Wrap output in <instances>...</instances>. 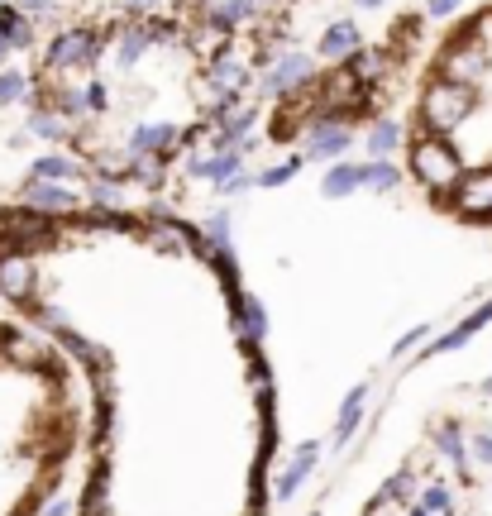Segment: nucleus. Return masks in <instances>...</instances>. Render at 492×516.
Segmentation results:
<instances>
[{
	"mask_svg": "<svg viewBox=\"0 0 492 516\" xmlns=\"http://www.w3.org/2000/svg\"><path fill=\"white\" fill-rule=\"evenodd\" d=\"M321 53L325 58H349V53H359V24L354 20L330 24V29L321 34Z\"/></svg>",
	"mask_w": 492,
	"mask_h": 516,
	"instance_id": "1a4fd4ad",
	"label": "nucleus"
},
{
	"mask_svg": "<svg viewBox=\"0 0 492 516\" xmlns=\"http://www.w3.org/2000/svg\"><path fill=\"white\" fill-rule=\"evenodd\" d=\"M411 168L416 177L426 182L435 196H450L459 182H464V158L454 149L450 139H440V134H426V139H416V149H411Z\"/></svg>",
	"mask_w": 492,
	"mask_h": 516,
	"instance_id": "7ed1b4c3",
	"label": "nucleus"
},
{
	"mask_svg": "<svg viewBox=\"0 0 492 516\" xmlns=\"http://www.w3.org/2000/svg\"><path fill=\"white\" fill-rule=\"evenodd\" d=\"M301 77H311V58H306V53H287L282 63L268 67V77H263V91H268V96H287V91H292Z\"/></svg>",
	"mask_w": 492,
	"mask_h": 516,
	"instance_id": "39448f33",
	"label": "nucleus"
},
{
	"mask_svg": "<svg viewBox=\"0 0 492 516\" xmlns=\"http://www.w3.org/2000/svg\"><path fill=\"white\" fill-rule=\"evenodd\" d=\"M86 63H96V34L91 29L58 34L53 48L43 53V72H67V67H86Z\"/></svg>",
	"mask_w": 492,
	"mask_h": 516,
	"instance_id": "20e7f679",
	"label": "nucleus"
},
{
	"mask_svg": "<svg viewBox=\"0 0 492 516\" xmlns=\"http://www.w3.org/2000/svg\"><path fill=\"white\" fill-rule=\"evenodd\" d=\"M206 77H211V82L220 86L225 96H235V91H244V86H249V67H244V63L235 58V53L225 48L220 58H211V67H206Z\"/></svg>",
	"mask_w": 492,
	"mask_h": 516,
	"instance_id": "423d86ee",
	"label": "nucleus"
},
{
	"mask_svg": "<svg viewBox=\"0 0 492 516\" xmlns=\"http://www.w3.org/2000/svg\"><path fill=\"white\" fill-rule=\"evenodd\" d=\"M149 39H153V29H139V24L120 29V34H115V58H120V63H139V53L149 48Z\"/></svg>",
	"mask_w": 492,
	"mask_h": 516,
	"instance_id": "f8f14e48",
	"label": "nucleus"
},
{
	"mask_svg": "<svg viewBox=\"0 0 492 516\" xmlns=\"http://www.w3.org/2000/svg\"><path fill=\"white\" fill-rule=\"evenodd\" d=\"M96 106H101V86H67L63 91V110H72V115H86Z\"/></svg>",
	"mask_w": 492,
	"mask_h": 516,
	"instance_id": "f3484780",
	"label": "nucleus"
},
{
	"mask_svg": "<svg viewBox=\"0 0 492 516\" xmlns=\"http://www.w3.org/2000/svg\"><path fill=\"white\" fill-rule=\"evenodd\" d=\"M239 149H230V153H220V158H211V163H201V158H196V177H211V182H220V187H225V182H235L239 177Z\"/></svg>",
	"mask_w": 492,
	"mask_h": 516,
	"instance_id": "ddd939ff",
	"label": "nucleus"
},
{
	"mask_svg": "<svg viewBox=\"0 0 492 516\" xmlns=\"http://www.w3.org/2000/svg\"><path fill=\"white\" fill-rule=\"evenodd\" d=\"M354 187H368V163H340V168L325 177V196H344Z\"/></svg>",
	"mask_w": 492,
	"mask_h": 516,
	"instance_id": "9b49d317",
	"label": "nucleus"
},
{
	"mask_svg": "<svg viewBox=\"0 0 492 516\" xmlns=\"http://www.w3.org/2000/svg\"><path fill=\"white\" fill-rule=\"evenodd\" d=\"M29 206L39 215H67L77 206V196L67 192V187H53V182H34V187H29Z\"/></svg>",
	"mask_w": 492,
	"mask_h": 516,
	"instance_id": "6e6552de",
	"label": "nucleus"
},
{
	"mask_svg": "<svg viewBox=\"0 0 492 516\" xmlns=\"http://www.w3.org/2000/svg\"><path fill=\"white\" fill-rule=\"evenodd\" d=\"M77 402L48 344L0 325V516H34L63 483Z\"/></svg>",
	"mask_w": 492,
	"mask_h": 516,
	"instance_id": "f257e3e1",
	"label": "nucleus"
},
{
	"mask_svg": "<svg viewBox=\"0 0 492 516\" xmlns=\"http://www.w3.org/2000/svg\"><path fill=\"white\" fill-rule=\"evenodd\" d=\"M473 115H478V91L473 86H459V82H440L426 91V101H421V120H426V134H440V139H450L459 125H469Z\"/></svg>",
	"mask_w": 492,
	"mask_h": 516,
	"instance_id": "f03ea898",
	"label": "nucleus"
},
{
	"mask_svg": "<svg viewBox=\"0 0 492 516\" xmlns=\"http://www.w3.org/2000/svg\"><path fill=\"white\" fill-rule=\"evenodd\" d=\"M29 125H34V134H39V139H63V134H67L63 120H58L53 110H43V106H34V120H29Z\"/></svg>",
	"mask_w": 492,
	"mask_h": 516,
	"instance_id": "aec40b11",
	"label": "nucleus"
},
{
	"mask_svg": "<svg viewBox=\"0 0 492 516\" xmlns=\"http://www.w3.org/2000/svg\"><path fill=\"white\" fill-rule=\"evenodd\" d=\"M24 91H29V82H24L20 72H0V106H10V101H24Z\"/></svg>",
	"mask_w": 492,
	"mask_h": 516,
	"instance_id": "4be33fe9",
	"label": "nucleus"
},
{
	"mask_svg": "<svg viewBox=\"0 0 492 516\" xmlns=\"http://www.w3.org/2000/svg\"><path fill=\"white\" fill-rule=\"evenodd\" d=\"M0 39L10 43V48H24V43H29V24H24L20 5H5V10H0Z\"/></svg>",
	"mask_w": 492,
	"mask_h": 516,
	"instance_id": "2eb2a0df",
	"label": "nucleus"
},
{
	"mask_svg": "<svg viewBox=\"0 0 492 516\" xmlns=\"http://www.w3.org/2000/svg\"><path fill=\"white\" fill-rule=\"evenodd\" d=\"M297 158H287V163H278V168H268L263 172V177H258V182H263V187H282V182H292V177H297Z\"/></svg>",
	"mask_w": 492,
	"mask_h": 516,
	"instance_id": "5701e85b",
	"label": "nucleus"
},
{
	"mask_svg": "<svg viewBox=\"0 0 492 516\" xmlns=\"http://www.w3.org/2000/svg\"><path fill=\"white\" fill-rule=\"evenodd\" d=\"M368 187H378V192L397 187V168H392L387 158H373V163H368Z\"/></svg>",
	"mask_w": 492,
	"mask_h": 516,
	"instance_id": "412c9836",
	"label": "nucleus"
},
{
	"mask_svg": "<svg viewBox=\"0 0 492 516\" xmlns=\"http://www.w3.org/2000/svg\"><path fill=\"white\" fill-rule=\"evenodd\" d=\"M368 144H373V153H378V158H387V153H397V144H402V129L392 125V120H383V125L368 134Z\"/></svg>",
	"mask_w": 492,
	"mask_h": 516,
	"instance_id": "6ab92c4d",
	"label": "nucleus"
},
{
	"mask_svg": "<svg viewBox=\"0 0 492 516\" xmlns=\"http://www.w3.org/2000/svg\"><path fill=\"white\" fill-rule=\"evenodd\" d=\"M20 10H53V0H20Z\"/></svg>",
	"mask_w": 492,
	"mask_h": 516,
	"instance_id": "393cba45",
	"label": "nucleus"
},
{
	"mask_svg": "<svg viewBox=\"0 0 492 516\" xmlns=\"http://www.w3.org/2000/svg\"><path fill=\"white\" fill-rule=\"evenodd\" d=\"M340 149H349V129L344 125H311V139H306V158H335Z\"/></svg>",
	"mask_w": 492,
	"mask_h": 516,
	"instance_id": "0eeeda50",
	"label": "nucleus"
},
{
	"mask_svg": "<svg viewBox=\"0 0 492 516\" xmlns=\"http://www.w3.org/2000/svg\"><path fill=\"white\" fill-rule=\"evenodd\" d=\"M488 392H492V383H488ZM464 454H469L473 464H478V469L492 478V430H469V440H464Z\"/></svg>",
	"mask_w": 492,
	"mask_h": 516,
	"instance_id": "dca6fc26",
	"label": "nucleus"
},
{
	"mask_svg": "<svg viewBox=\"0 0 492 516\" xmlns=\"http://www.w3.org/2000/svg\"><path fill=\"white\" fill-rule=\"evenodd\" d=\"M354 5H364V10H373V5H383V0H354Z\"/></svg>",
	"mask_w": 492,
	"mask_h": 516,
	"instance_id": "a878e982",
	"label": "nucleus"
},
{
	"mask_svg": "<svg viewBox=\"0 0 492 516\" xmlns=\"http://www.w3.org/2000/svg\"><path fill=\"white\" fill-rule=\"evenodd\" d=\"M172 144H177V129L172 125H144L129 134V153L139 158V153H168Z\"/></svg>",
	"mask_w": 492,
	"mask_h": 516,
	"instance_id": "9d476101",
	"label": "nucleus"
},
{
	"mask_svg": "<svg viewBox=\"0 0 492 516\" xmlns=\"http://www.w3.org/2000/svg\"><path fill=\"white\" fill-rule=\"evenodd\" d=\"M450 10H459V0H430L426 5V15H435V20H440V15H450Z\"/></svg>",
	"mask_w": 492,
	"mask_h": 516,
	"instance_id": "b1692460",
	"label": "nucleus"
},
{
	"mask_svg": "<svg viewBox=\"0 0 492 516\" xmlns=\"http://www.w3.org/2000/svg\"><path fill=\"white\" fill-rule=\"evenodd\" d=\"M72 163H67L63 153H43L39 163H34V182H53V177H72Z\"/></svg>",
	"mask_w": 492,
	"mask_h": 516,
	"instance_id": "a211bd4d",
	"label": "nucleus"
},
{
	"mask_svg": "<svg viewBox=\"0 0 492 516\" xmlns=\"http://www.w3.org/2000/svg\"><path fill=\"white\" fill-rule=\"evenodd\" d=\"M254 125V106L244 101V106H230L220 115V144H239V134Z\"/></svg>",
	"mask_w": 492,
	"mask_h": 516,
	"instance_id": "4468645a",
	"label": "nucleus"
},
{
	"mask_svg": "<svg viewBox=\"0 0 492 516\" xmlns=\"http://www.w3.org/2000/svg\"><path fill=\"white\" fill-rule=\"evenodd\" d=\"M5 53H10V43H5V39H0V63H5Z\"/></svg>",
	"mask_w": 492,
	"mask_h": 516,
	"instance_id": "bb28decb",
	"label": "nucleus"
}]
</instances>
